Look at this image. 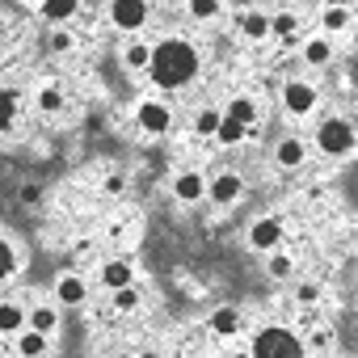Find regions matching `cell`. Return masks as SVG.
Returning a JSON list of instances; mask_svg holds the SVG:
<instances>
[{
    "label": "cell",
    "mask_w": 358,
    "mask_h": 358,
    "mask_svg": "<svg viewBox=\"0 0 358 358\" xmlns=\"http://www.w3.org/2000/svg\"><path fill=\"white\" fill-rule=\"evenodd\" d=\"M228 118H236V122H245V127H249V122L257 118V106H253L249 97H236V101L228 106Z\"/></svg>",
    "instance_id": "cell-19"
},
{
    "label": "cell",
    "mask_w": 358,
    "mask_h": 358,
    "mask_svg": "<svg viewBox=\"0 0 358 358\" xmlns=\"http://www.w3.org/2000/svg\"><path fill=\"white\" fill-rule=\"evenodd\" d=\"M278 241H282V224H278V220H257L253 232H249V245L262 249V253H270Z\"/></svg>",
    "instance_id": "cell-6"
},
{
    "label": "cell",
    "mask_w": 358,
    "mask_h": 358,
    "mask_svg": "<svg viewBox=\"0 0 358 358\" xmlns=\"http://www.w3.org/2000/svg\"><path fill=\"white\" fill-rule=\"evenodd\" d=\"M253 354H257V358H295V354H303V341H299L291 329L270 324V329H262V333L253 337Z\"/></svg>",
    "instance_id": "cell-2"
},
{
    "label": "cell",
    "mask_w": 358,
    "mask_h": 358,
    "mask_svg": "<svg viewBox=\"0 0 358 358\" xmlns=\"http://www.w3.org/2000/svg\"><path fill=\"white\" fill-rule=\"evenodd\" d=\"M295 295H299V303H316V299H320V287H316V282H299Z\"/></svg>",
    "instance_id": "cell-32"
},
{
    "label": "cell",
    "mask_w": 358,
    "mask_h": 358,
    "mask_svg": "<svg viewBox=\"0 0 358 358\" xmlns=\"http://www.w3.org/2000/svg\"><path fill=\"white\" fill-rule=\"evenodd\" d=\"M278 164H282V169L303 164V143H299V139H282V143H278Z\"/></svg>",
    "instance_id": "cell-14"
},
{
    "label": "cell",
    "mask_w": 358,
    "mask_h": 358,
    "mask_svg": "<svg viewBox=\"0 0 358 358\" xmlns=\"http://www.w3.org/2000/svg\"><path fill=\"white\" fill-rule=\"evenodd\" d=\"M110 17H114L118 30H139V26L148 22V5H143V0H114V5H110Z\"/></svg>",
    "instance_id": "cell-4"
},
{
    "label": "cell",
    "mask_w": 358,
    "mask_h": 358,
    "mask_svg": "<svg viewBox=\"0 0 358 358\" xmlns=\"http://www.w3.org/2000/svg\"><path fill=\"white\" fill-rule=\"evenodd\" d=\"M30 5H34V0H30Z\"/></svg>",
    "instance_id": "cell-37"
},
{
    "label": "cell",
    "mask_w": 358,
    "mask_h": 358,
    "mask_svg": "<svg viewBox=\"0 0 358 358\" xmlns=\"http://www.w3.org/2000/svg\"><path fill=\"white\" fill-rule=\"evenodd\" d=\"M13 270H17V257H13V249H9L5 241H0V282H5Z\"/></svg>",
    "instance_id": "cell-28"
},
{
    "label": "cell",
    "mask_w": 358,
    "mask_h": 358,
    "mask_svg": "<svg viewBox=\"0 0 358 358\" xmlns=\"http://www.w3.org/2000/svg\"><path fill=\"white\" fill-rule=\"evenodd\" d=\"M131 278H135V274H131V266H127V262H110V266L101 270V282H106L110 291H118V287H127Z\"/></svg>",
    "instance_id": "cell-11"
},
{
    "label": "cell",
    "mask_w": 358,
    "mask_h": 358,
    "mask_svg": "<svg viewBox=\"0 0 358 358\" xmlns=\"http://www.w3.org/2000/svg\"><path fill=\"white\" fill-rule=\"evenodd\" d=\"M114 308H118V312H135V308H139V291H135L131 282L118 287V291H114Z\"/></svg>",
    "instance_id": "cell-21"
},
{
    "label": "cell",
    "mask_w": 358,
    "mask_h": 358,
    "mask_svg": "<svg viewBox=\"0 0 358 358\" xmlns=\"http://www.w3.org/2000/svg\"><path fill=\"white\" fill-rule=\"evenodd\" d=\"M320 22H324V30H345L350 26V13H345V5H329Z\"/></svg>",
    "instance_id": "cell-20"
},
{
    "label": "cell",
    "mask_w": 358,
    "mask_h": 358,
    "mask_svg": "<svg viewBox=\"0 0 358 358\" xmlns=\"http://www.w3.org/2000/svg\"><path fill=\"white\" fill-rule=\"evenodd\" d=\"M122 59H127V68H148V59H152V51H148V47H139V43H131Z\"/></svg>",
    "instance_id": "cell-26"
},
{
    "label": "cell",
    "mask_w": 358,
    "mask_h": 358,
    "mask_svg": "<svg viewBox=\"0 0 358 358\" xmlns=\"http://www.w3.org/2000/svg\"><path fill=\"white\" fill-rule=\"evenodd\" d=\"M190 13L194 17H215L220 13V0H190Z\"/></svg>",
    "instance_id": "cell-30"
},
{
    "label": "cell",
    "mask_w": 358,
    "mask_h": 358,
    "mask_svg": "<svg viewBox=\"0 0 358 358\" xmlns=\"http://www.w3.org/2000/svg\"><path fill=\"white\" fill-rule=\"evenodd\" d=\"M329 55H333V47H329L324 38H312V43L303 47V59H308V64H316V68H320V64H329Z\"/></svg>",
    "instance_id": "cell-18"
},
{
    "label": "cell",
    "mask_w": 358,
    "mask_h": 358,
    "mask_svg": "<svg viewBox=\"0 0 358 358\" xmlns=\"http://www.w3.org/2000/svg\"><path fill=\"white\" fill-rule=\"evenodd\" d=\"M38 199H43V190H38V186H22V203H26V207H34Z\"/></svg>",
    "instance_id": "cell-33"
},
{
    "label": "cell",
    "mask_w": 358,
    "mask_h": 358,
    "mask_svg": "<svg viewBox=\"0 0 358 358\" xmlns=\"http://www.w3.org/2000/svg\"><path fill=\"white\" fill-rule=\"evenodd\" d=\"M173 194L182 199V203H199V199H203V177H199V173H177Z\"/></svg>",
    "instance_id": "cell-8"
},
{
    "label": "cell",
    "mask_w": 358,
    "mask_h": 358,
    "mask_svg": "<svg viewBox=\"0 0 358 358\" xmlns=\"http://www.w3.org/2000/svg\"><path fill=\"white\" fill-rule=\"evenodd\" d=\"M241 30H245L249 38H266V34H270V17H262V13H249V17H241Z\"/></svg>",
    "instance_id": "cell-17"
},
{
    "label": "cell",
    "mask_w": 358,
    "mask_h": 358,
    "mask_svg": "<svg viewBox=\"0 0 358 358\" xmlns=\"http://www.w3.org/2000/svg\"><path fill=\"white\" fill-rule=\"evenodd\" d=\"M80 9V0H43V17L47 22H68Z\"/></svg>",
    "instance_id": "cell-10"
},
{
    "label": "cell",
    "mask_w": 358,
    "mask_h": 358,
    "mask_svg": "<svg viewBox=\"0 0 358 358\" xmlns=\"http://www.w3.org/2000/svg\"><path fill=\"white\" fill-rule=\"evenodd\" d=\"M51 51H72V34H55L51 38Z\"/></svg>",
    "instance_id": "cell-34"
},
{
    "label": "cell",
    "mask_w": 358,
    "mask_h": 358,
    "mask_svg": "<svg viewBox=\"0 0 358 358\" xmlns=\"http://www.w3.org/2000/svg\"><path fill=\"white\" fill-rule=\"evenodd\" d=\"M270 274H274V278H287V274H291V257L274 253V257H270Z\"/></svg>",
    "instance_id": "cell-31"
},
{
    "label": "cell",
    "mask_w": 358,
    "mask_h": 358,
    "mask_svg": "<svg viewBox=\"0 0 358 358\" xmlns=\"http://www.w3.org/2000/svg\"><path fill=\"white\" fill-rule=\"evenodd\" d=\"M17 350L22 354H47V333H38V329H30L22 341H17Z\"/></svg>",
    "instance_id": "cell-22"
},
{
    "label": "cell",
    "mask_w": 358,
    "mask_h": 358,
    "mask_svg": "<svg viewBox=\"0 0 358 358\" xmlns=\"http://www.w3.org/2000/svg\"><path fill=\"white\" fill-rule=\"evenodd\" d=\"M139 127H143L148 135L169 131V106H160V101H143V106H139Z\"/></svg>",
    "instance_id": "cell-7"
},
{
    "label": "cell",
    "mask_w": 358,
    "mask_h": 358,
    "mask_svg": "<svg viewBox=\"0 0 358 358\" xmlns=\"http://www.w3.org/2000/svg\"><path fill=\"white\" fill-rule=\"evenodd\" d=\"M38 106H43L47 114H55V110H64V97H59V89H43V93H38Z\"/></svg>",
    "instance_id": "cell-29"
},
{
    "label": "cell",
    "mask_w": 358,
    "mask_h": 358,
    "mask_svg": "<svg viewBox=\"0 0 358 358\" xmlns=\"http://www.w3.org/2000/svg\"><path fill=\"white\" fill-rule=\"evenodd\" d=\"M211 329H215L220 337H232V333L241 329V312H236V308H220V312L211 316Z\"/></svg>",
    "instance_id": "cell-12"
},
{
    "label": "cell",
    "mask_w": 358,
    "mask_h": 358,
    "mask_svg": "<svg viewBox=\"0 0 358 358\" xmlns=\"http://www.w3.org/2000/svg\"><path fill=\"white\" fill-rule=\"evenodd\" d=\"M215 139H220V143H236V139H245V122H236V118H220Z\"/></svg>",
    "instance_id": "cell-16"
},
{
    "label": "cell",
    "mask_w": 358,
    "mask_h": 358,
    "mask_svg": "<svg viewBox=\"0 0 358 358\" xmlns=\"http://www.w3.org/2000/svg\"><path fill=\"white\" fill-rule=\"evenodd\" d=\"M295 30H299V22H295L291 13H278V17L270 22V34H278V38H295Z\"/></svg>",
    "instance_id": "cell-23"
},
{
    "label": "cell",
    "mask_w": 358,
    "mask_h": 358,
    "mask_svg": "<svg viewBox=\"0 0 358 358\" xmlns=\"http://www.w3.org/2000/svg\"><path fill=\"white\" fill-rule=\"evenodd\" d=\"M13 110H17L13 93H9V89H0V131H9V122H13Z\"/></svg>",
    "instance_id": "cell-25"
},
{
    "label": "cell",
    "mask_w": 358,
    "mask_h": 358,
    "mask_svg": "<svg viewBox=\"0 0 358 358\" xmlns=\"http://www.w3.org/2000/svg\"><path fill=\"white\" fill-rule=\"evenodd\" d=\"M118 190H122V173H110L106 177V194H118Z\"/></svg>",
    "instance_id": "cell-35"
},
{
    "label": "cell",
    "mask_w": 358,
    "mask_h": 358,
    "mask_svg": "<svg viewBox=\"0 0 358 358\" xmlns=\"http://www.w3.org/2000/svg\"><path fill=\"white\" fill-rule=\"evenodd\" d=\"M55 308H34V316H30V329H38V333H51L55 329Z\"/></svg>",
    "instance_id": "cell-24"
},
{
    "label": "cell",
    "mask_w": 358,
    "mask_h": 358,
    "mask_svg": "<svg viewBox=\"0 0 358 358\" xmlns=\"http://www.w3.org/2000/svg\"><path fill=\"white\" fill-rule=\"evenodd\" d=\"M215 127H220V114H215V110H203V114L194 118V131H199V135H215Z\"/></svg>",
    "instance_id": "cell-27"
},
{
    "label": "cell",
    "mask_w": 358,
    "mask_h": 358,
    "mask_svg": "<svg viewBox=\"0 0 358 358\" xmlns=\"http://www.w3.org/2000/svg\"><path fill=\"white\" fill-rule=\"evenodd\" d=\"M316 143H320L329 156H345V152L354 148V127H350L345 118H329V122H320Z\"/></svg>",
    "instance_id": "cell-3"
},
{
    "label": "cell",
    "mask_w": 358,
    "mask_h": 358,
    "mask_svg": "<svg viewBox=\"0 0 358 358\" xmlns=\"http://www.w3.org/2000/svg\"><path fill=\"white\" fill-rule=\"evenodd\" d=\"M211 199H215V203H232V199H241V177H236V173H224V177H215Z\"/></svg>",
    "instance_id": "cell-9"
},
{
    "label": "cell",
    "mask_w": 358,
    "mask_h": 358,
    "mask_svg": "<svg viewBox=\"0 0 358 358\" xmlns=\"http://www.w3.org/2000/svg\"><path fill=\"white\" fill-rule=\"evenodd\" d=\"M55 295H59L64 303H85V282H80V278H59Z\"/></svg>",
    "instance_id": "cell-15"
},
{
    "label": "cell",
    "mask_w": 358,
    "mask_h": 358,
    "mask_svg": "<svg viewBox=\"0 0 358 358\" xmlns=\"http://www.w3.org/2000/svg\"><path fill=\"white\" fill-rule=\"evenodd\" d=\"M148 72H152V80H156L160 89H182V85L194 80V72H199V55H194L190 43L169 38V43H160V47L152 51Z\"/></svg>",
    "instance_id": "cell-1"
},
{
    "label": "cell",
    "mask_w": 358,
    "mask_h": 358,
    "mask_svg": "<svg viewBox=\"0 0 358 358\" xmlns=\"http://www.w3.org/2000/svg\"><path fill=\"white\" fill-rule=\"evenodd\" d=\"M333 5H345V0H333Z\"/></svg>",
    "instance_id": "cell-36"
},
{
    "label": "cell",
    "mask_w": 358,
    "mask_h": 358,
    "mask_svg": "<svg viewBox=\"0 0 358 358\" xmlns=\"http://www.w3.org/2000/svg\"><path fill=\"white\" fill-rule=\"evenodd\" d=\"M282 101H287V110H291V114H308V110L316 106V89H312V85H303V80H291V85L282 89Z\"/></svg>",
    "instance_id": "cell-5"
},
{
    "label": "cell",
    "mask_w": 358,
    "mask_h": 358,
    "mask_svg": "<svg viewBox=\"0 0 358 358\" xmlns=\"http://www.w3.org/2000/svg\"><path fill=\"white\" fill-rule=\"evenodd\" d=\"M26 324V312L17 303H0V333H17Z\"/></svg>",
    "instance_id": "cell-13"
}]
</instances>
